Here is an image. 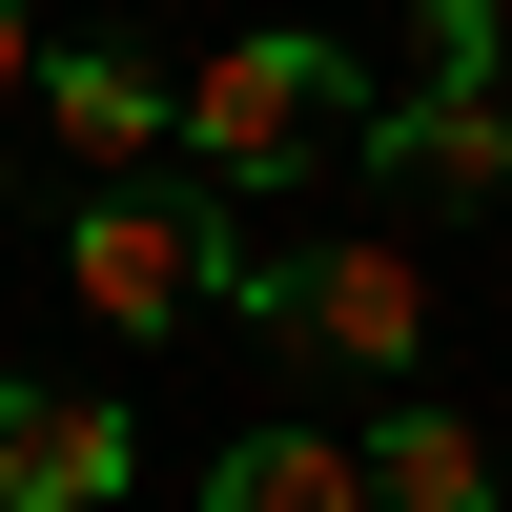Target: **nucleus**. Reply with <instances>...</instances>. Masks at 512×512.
<instances>
[{
  "label": "nucleus",
  "instance_id": "f257e3e1",
  "mask_svg": "<svg viewBox=\"0 0 512 512\" xmlns=\"http://www.w3.org/2000/svg\"><path fill=\"white\" fill-rule=\"evenodd\" d=\"M164 144L205 164V185H308V164H349L369 144V82L328 62V41H226V62H185L164 82Z\"/></svg>",
  "mask_w": 512,
  "mask_h": 512
},
{
  "label": "nucleus",
  "instance_id": "f03ea898",
  "mask_svg": "<svg viewBox=\"0 0 512 512\" xmlns=\"http://www.w3.org/2000/svg\"><path fill=\"white\" fill-rule=\"evenodd\" d=\"M246 267H267V246H246L205 185H82V205H62V287H82L103 328H205Z\"/></svg>",
  "mask_w": 512,
  "mask_h": 512
},
{
  "label": "nucleus",
  "instance_id": "7ed1b4c3",
  "mask_svg": "<svg viewBox=\"0 0 512 512\" xmlns=\"http://www.w3.org/2000/svg\"><path fill=\"white\" fill-rule=\"evenodd\" d=\"M369 164H390V185H431V226H451V205H512V82H492V0H431V82H410V103H369Z\"/></svg>",
  "mask_w": 512,
  "mask_h": 512
},
{
  "label": "nucleus",
  "instance_id": "20e7f679",
  "mask_svg": "<svg viewBox=\"0 0 512 512\" xmlns=\"http://www.w3.org/2000/svg\"><path fill=\"white\" fill-rule=\"evenodd\" d=\"M226 308H267L287 349H328V369H410V390H431V267H410V246H328V267H246Z\"/></svg>",
  "mask_w": 512,
  "mask_h": 512
},
{
  "label": "nucleus",
  "instance_id": "39448f33",
  "mask_svg": "<svg viewBox=\"0 0 512 512\" xmlns=\"http://www.w3.org/2000/svg\"><path fill=\"white\" fill-rule=\"evenodd\" d=\"M144 472V431H123L103 390H62V369H0V512H103Z\"/></svg>",
  "mask_w": 512,
  "mask_h": 512
},
{
  "label": "nucleus",
  "instance_id": "423d86ee",
  "mask_svg": "<svg viewBox=\"0 0 512 512\" xmlns=\"http://www.w3.org/2000/svg\"><path fill=\"white\" fill-rule=\"evenodd\" d=\"M41 123L82 144V185H164V82L123 41H41Z\"/></svg>",
  "mask_w": 512,
  "mask_h": 512
},
{
  "label": "nucleus",
  "instance_id": "0eeeda50",
  "mask_svg": "<svg viewBox=\"0 0 512 512\" xmlns=\"http://www.w3.org/2000/svg\"><path fill=\"white\" fill-rule=\"evenodd\" d=\"M349 472H369V512H492V492H512V472H492V431H472V410H431V390H410Z\"/></svg>",
  "mask_w": 512,
  "mask_h": 512
},
{
  "label": "nucleus",
  "instance_id": "6e6552de",
  "mask_svg": "<svg viewBox=\"0 0 512 512\" xmlns=\"http://www.w3.org/2000/svg\"><path fill=\"white\" fill-rule=\"evenodd\" d=\"M205 512H369V472H349L328 431H287V410H267V431L205 472Z\"/></svg>",
  "mask_w": 512,
  "mask_h": 512
},
{
  "label": "nucleus",
  "instance_id": "1a4fd4ad",
  "mask_svg": "<svg viewBox=\"0 0 512 512\" xmlns=\"http://www.w3.org/2000/svg\"><path fill=\"white\" fill-rule=\"evenodd\" d=\"M21 82H41V0H0V103H21Z\"/></svg>",
  "mask_w": 512,
  "mask_h": 512
}]
</instances>
